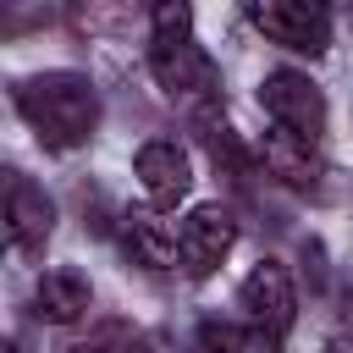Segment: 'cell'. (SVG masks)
Instances as JSON below:
<instances>
[{
	"instance_id": "13",
	"label": "cell",
	"mask_w": 353,
	"mask_h": 353,
	"mask_svg": "<svg viewBox=\"0 0 353 353\" xmlns=\"http://www.w3.org/2000/svg\"><path fill=\"white\" fill-rule=\"evenodd\" d=\"M61 353H105L99 342H72V347H61Z\"/></svg>"
},
{
	"instance_id": "14",
	"label": "cell",
	"mask_w": 353,
	"mask_h": 353,
	"mask_svg": "<svg viewBox=\"0 0 353 353\" xmlns=\"http://www.w3.org/2000/svg\"><path fill=\"white\" fill-rule=\"evenodd\" d=\"M325 353H353V342H325Z\"/></svg>"
},
{
	"instance_id": "2",
	"label": "cell",
	"mask_w": 353,
	"mask_h": 353,
	"mask_svg": "<svg viewBox=\"0 0 353 353\" xmlns=\"http://www.w3.org/2000/svg\"><path fill=\"white\" fill-rule=\"evenodd\" d=\"M149 72L171 99H215L221 77L215 61L193 44V17L182 0L154 6V33H149Z\"/></svg>"
},
{
	"instance_id": "10",
	"label": "cell",
	"mask_w": 353,
	"mask_h": 353,
	"mask_svg": "<svg viewBox=\"0 0 353 353\" xmlns=\"http://www.w3.org/2000/svg\"><path fill=\"white\" fill-rule=\"evenodd\" d=\"M259 160L270 165V176H281L287 188H320V154H314V143H303V138H292V132H265V149H259Z\"/></svg>"
},
{
	"instance_id": "7",
	"label": "cell",
	"mask_w": 353,
	"mask_h": 353,
	"mask_svg": "<svg viewBox=\"0 0 353 353\" xmlns=\"http://www.w3.org/2000/svg\"><path fill=\"white\" fill-rule=\"evenodd\" d=\"M182 265L193 270V276H210L226 254H232V243H237V221H232V210H221V204H199L188 221H182Z\"/></svg>"
},
{
	"instance_id": "15",
	"label": "cell",
	"mask_w": 353,
	"mask_h": 353,
	"mask_svg": "<svg viewBox=\"0 0 353 353\" xmlns=\"http://www.w3.org/2000/svg\"><path fill=\"white\" fill-rule=\"evenodd\" d=\"M121 353H149V342H127V347H121Z\"/></svg>"
},
{
	"instance_id": "11",
	"label": "cell",
	"mask_w": 353,
	"mask_h": 353,
	"mask_svg": "<svg viewBox=\"0 0 353 353\" xmlns=\"http://www.w3.org/2000/svg\"><path fill=\"white\" fill-rule=\"evenodd\" d=\"M33 309H39V320H50V325L77 320V314L88 309V281H83V270H72V265L44 270L39 287H33Z\"/></svg>"
},
{
	"instance_id": "12",
	"label": "cell",
	"mask_w": 353,
	"mask_h": 353,
	"mask_svg": "<svg viewBox=\"0 0 353 353\" xmlns=\"http://www.w3.org/2000/svg\"><path fill=\"white\" fill-rule=\"evenodd\" d=\"M204 353H276V336L265 325H237V320H204L199 325Z\"/></svg>"
},
{
	"instance_id": "4",
	"label": "cell",
	"mask_w": 353,
	"mask_h": 353,
	"mask_svg": "<svg viewBox=\"0 0 353 353\" xmlns=\"http://www.w3.org/2000/svg\"><path fill=\"white\" fill-rule=\"evenodd\" d=\"M259 105L270 110V121H276L281 132H292V138H303V143H314V138L325 132V94H320L303 72H292V66L265 72Z\"/></svg>"
},
{
	"instance_id": "1",
	"label": "cell",
	"mask_w": 353,
	"mask_h": 353,
	"mask_svg": "<svg viewBox=\"0 0 353 353\" xmlns=\"http://www.w3.org/2000/svg\"><path fill=\"white\" fill-rule=\"evenodd\" d=\"M17 110L28 116L44 149H77L99 127V94L77 72H44V77L17 83Z\"/></svg>"
},
{
	"instance_id": "8",
	"label": "cell",
	"mask_w": 353,
	"mask_h": 353,
	"mask_svg": "<svg viewBox=\"0 0 353 353\" xmlns=\"http://www.w3.org/2000/svg\"><path fill=\"white\" fill-rule=\"evenodd\" d=\"M243 309H248L254 325H265L270 336H281V331L292 325L298 298H292V276H287L281 259H259V265L243 276Z\"/></svg>"
},
{
	"instance_id": "6",
	"label": "cell",
	"mask_w": 353,
	"mask_h": 353,
	"mask_svg": "<svg viewBox=\"0 0 353 353\" xmlns=\"http://www.w3.org/2000/svg\"><path fill=\"white\" fill-rule=\"evenodd\" d=\"M50 226H55V204L28 176L11 171L6 176V243H11V254H39Z\"/></svg>"
},
{
	"instance_id": "16",
	"label": "cell",
	"mask_w": 353,
	"mask_h": 353,
	"mask_svg": "<svg viewBox=\"0 0 353 353\" xmlns=\"http://www.w3.org/2000/svg\"><path fill=\"white\" fill-rule=\"evenodd\" d=\"M6 353H17V347H6Z\"/></svg>"
},
{
	"instance_id": "5",
	"label": "cell",
	"mask_w": 353,
	"mask_h": 353,
	"mask_svg": "<svg viewBox=\"0 0 353 353\" xmlns=\"http://www.w3.org/2000/svg\"><path fill=\"white\" fill-rule=\"evenodd\" d=\"M132 176H138V188H143V199H149L154 210L182 204L188 188H193V165H188V154H182L171 138H149V143L132 154Z\"/></svg>"
},
{
	"instance_id": "3",
	"label": "cell",
	"mask_w": 353,
	"mask_h": 353,
	"mask_svg": "<svg viewBox=\"0 0 353 353\" xmlns=\"http://www.w3.org/2000/svg\"><path fill=\"white\" fill-rule=\"evenodd\" d=\"M248 22L270 44L298 50V55H320L331 44V11L320 0H259V6H248Z\"/></svg>"
},
{
	"instance_id": "9",
	"label": "cell",
	"mask_w": 353,
	"mask_h": 353,
	"mask_svg": "<svg viewBox=\"0 0 353 353\" xmlns=\"http://www.w3.org/2000/svg\"><path fill=\"white\" fill-rule=\"evenodd\" d=\"M121 248H127V259L143 265V270H171V265L182 259V237H176L154 210H127V221H121Z\"/></svg>"
}]
</instances>
